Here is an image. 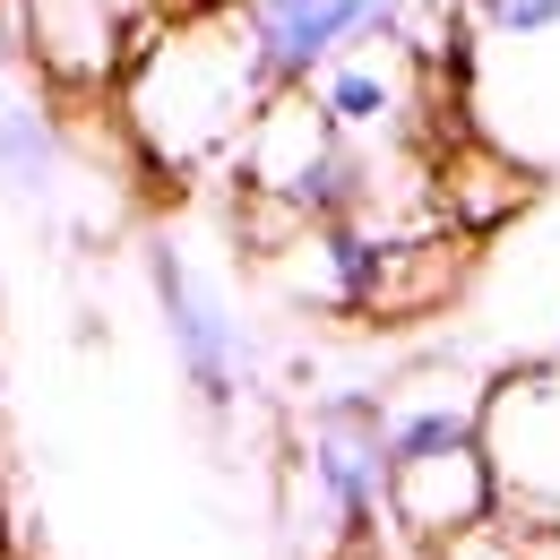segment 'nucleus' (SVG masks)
I'll list each match as a JSON object with an SVG mask.
<instances>
[{
  "label": "nucleus",
  "mask_w": 560,
  "mask_h": 560,
  "mask_svg": "<svg viewBox=\"0 0 560 560\" xmlns=\"http://www.w3.org/2000/svg\"><path fill=\"white\" fill-rule=\"evenodd\" d=\"M448 560H560V544L552 535H517V526H475L466 544H448Z\"/></svg>",
  "instance_id": "10"
},
{
  "label": "nucleus",
  "mask_w": 560,
  "mask_h": 560,
  "mask_svg": "<svg viewBox=\"0 0 560 560\" xmlns=\"http://www.w3.org/2000/svg\"><path fill=\"white\" fill-rule=\"evenodd\" d=\"M52 182H61V121H52L44 104L9 95V104H0V190L52 199Z\"/></svg>",
  "instance_id": "9"
},
{
  "label": "nucleus",
  "mask_w": 560,
  "mask_h": 560,
  "mask_svg": "<svg viewBox=\"0 0 560 560\" xmlns=\"http://www.w3.org/2000/svg\"><path fill=\"white\" fill-rule=\"evenodd\" d=\"M483 466L500 526L560 544V362L483 388Z\"/></svg>",
  "instance_id": "3"
},
{
  "label": "nucleus",
  "mask_w": 560,
  "mask_h": 560,
  "mask_svg": "<svg viewBox=\"0 0 560 560\" xmlns=\"http://www.w3.org/2000/svg\"><path fill=\"white\" fill-rule=\"evenodd\" d=\"M431 78L440 70L422 61L415 44H353V52H337L302 95L319 104V121L346 147H362V155H406V139L422 130Z\"/></svg>",
  "instance_id": "4"
},
{
  "label": "nucleus",
  "mask_w": 560,
  "mask_h": 560,
  "mask_svg": "<svg viewBox=\"0 0 560 560\" xmlns=\"http://www.w3.org/2000/svg\"><path fill=\"white\" fill-rule=\"evenodd\" d=\"M397 242H406V233H380V224H319V233H293V242H284V284H293L311 311L380 319Z\"/></svg>",
  "instance_id": "7"
},
{
  "label": "nucleus",
  "mask_w": 560,
  "mask_h": 560,
  "mask_svg": "<svg viewBox=\"0 0 560 560\" xmlns=\"http://www.w3.org/2000/svg\"><path fill=\"white\" fill-rule=\"evenodd\" d=\"M466 130L526 182L560 173V0H457Z\"/></svg>",
  "instance_id": "2"
},
{
  "label": "nucleus",
  "mask_w": 560,
  "mask_h": 560,
  "mask_svg": "<svg viewBox=\"0 0 560 560\" xmlns=\"http://www.w3.org/2000/svg\"><path fill=\"white\" fill-rule=\"evenodd\" d=\"M277 104V86L250 52L242 9H190L164 18L130 78H121V121L164 173H199L215 155H242L250 121Z\"/></svg>",
  "instance_id": "1"
},
{
  "label": "nucleus",
  "mask_w": 560,
  "mask_h": 560,
  "mask_svg": "<svg viewBox=\"0 0 560 560\" xmlns=\"http://www.w3.org/2000/svg\"><path fill=\"white\" fill-rule=\"evenodd\" d=\"M388 517L422 535V544H466L475 526H491L500 509H491V466L483 448H457V457H422V466H397L388 475Z\"/></svg>",
  "instance_id": "8"
},
{
  "label": "nucleus",
  "mask_w": 560,
  "mask_h": 560,
  "mask_svg": "<svg viewBox=\"0 0 560 560\" xmlns=\"http://www.w3.org/2000/svg\"><path fill=\"white\" fill-rule=\"evenodd\" d=\"M155 9L164 0H18V26L61 86H113L155 44Z\"/></svg>",
  "instance_id": "5"
},
{
  "label": "nucleus",
  "mask_w": 560,
  "mask_h": 560,
  "mask_svg": "<svg viewBox=\"0 0 560 560\" xmlns=\"http://www.w3.org/2000/svg\"><path fill=\"white\" fill-rule=\"evenodd\" d=\"M147 284H155L164 337H173V353H182V380H190L208 406H233V397H242V380H250V337H242V319H233L208 284L190 277V259H182L173 242H155V250H147Z\"/></svg>",
  "instance_id": "6"
}]
</instances>
